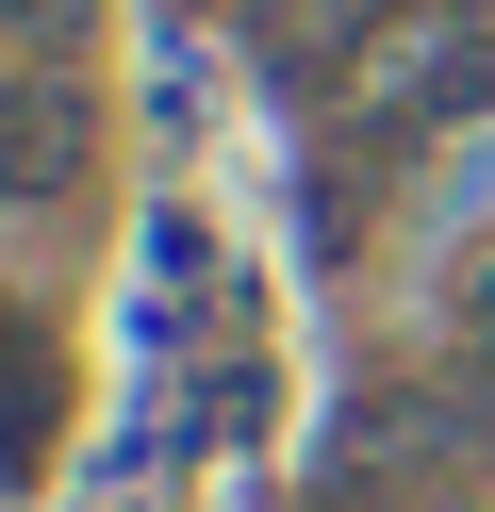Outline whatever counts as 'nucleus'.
I'll return each instance as SVG.
<instances>
[{"mask_svg": "<svg viewBox=\"0 0 495 512\" xmlns=\"http://www.w3.org/2000/svg\"><path fill=\"white\" fill-rule=\"evenodd\" d=\"M446 463H479V397H429V380H363L347 413L314 430V512H380V496H413V479H446Z\"/></svg>", "mask_w": 495, "mask_h": 512, "instance_id": "f257e3e1", "label": "nucleus"}, {"mask_svg": "<svg viewBox=\"0 0 495 512\" xmlns=\"http://www.w3.org/2000/svg\"><path fill=\"white\" fill-rule=\"evenodd\" d=\"M99 182V83L83 50H17L0 67V215H66Z\"/></svg>", "mask_w": 495, "mask_h": 512, "instance_id": "f03ea898", "label": "nucleus"}, {"mask_svg": "<svg viewBox=\"0 0 495 512\" xmlns=\"http://www.w3.org/2000/svg\"><path fill=\"white\" fill-rule=\"evenodd\" d=\"M50 446V347H33V314L0 298V463H33Z\"/></svg>", "mask_w": 495, "mask_h": 512, "instance_id": "7ed1b4c3", "label": "nucleus"}, {"mask_svg": "<svg viewBox=\"0 0 495 512\" xmlns=\"http://www.w3.org/2000/svg\"><path fill=\"white\" fill-rule=\"evenodd\" d=\"M462 397H479V430H495V248L462 265Z\"/></svg>", "mask_w": 495, "mask_h": 512, "instance_id": "20e7f679", "label": "nucleus"}, {"mask_svg": "<svg viewBox=\"0 0 495 512\" xmlns=\"http://www.w3.org/2000/svg\"><path fill=\"white\" fill-rule=\"evenodd\" d=\"M0 34L17 50H83V0H0Z\"/></svg>", "mask_w": 495, "mask_h": 512, "instance_id": "39448f33", "label": "nucleus"}, {"mask_svg": "<svg viewBox=\"0 0 495 512\" xmlns=\"http://www.w3.org/2000/svg\"><path fill=\"white\" fill-rule=\"evenodd\" d=\"M462 512H495V496H462Z\"/></svg>", "mask_w": 495, "mask_h": 512, "instance_id": "423d86ee", "label": "nucleus"}]
</instances>
